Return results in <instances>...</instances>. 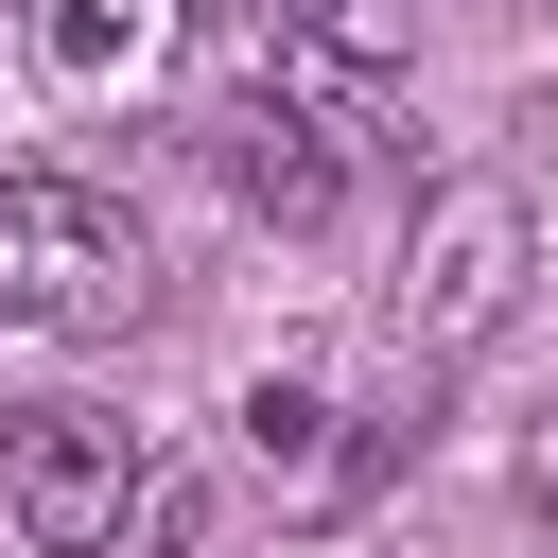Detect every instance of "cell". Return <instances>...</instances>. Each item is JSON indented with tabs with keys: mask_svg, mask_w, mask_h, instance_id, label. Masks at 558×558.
<instances>
[{
	"mask_svg": "<svg viewBox=\"0 0 558 558\" xmlns=\"http://www.w3.org/2000/svg\"><path fill=\"white\" fill-rule=\"evenodd\" d=\"M140 296H157V244H140L122 192H87V174H0V331L87 349V331H140Z\"/></svg>",
	"mask_w": 558,
	"mask_h": 558,
	"instance_id": "obj_1",
	"label": "cell"
},
{
	"mask_svg": "<svg viewBox=\"0 0 558 558\" xmlns=\"http://www.w3.org/2000/svg\"><path fill=\"white\" fill-rule=\"evenodd\" d=\"M140 506V436L105 401H0V523L35 558H105Z\"/></svg>",
	"mask_w": 558,
	"mask_h": 558,
	"instance_id": "obj_2",
	"label": "cell"
},
{
	"mask_svg": "<svg viewBox=\"0 0 558 558\" xmlns=\"http://www.w3.org/2000/svg\"><path fill=\"white\" fill-rule=\"evenodd\" d=\"M506 296H523V192L453 174V192L418 209V244H401V296H384V331H401L418 366H453V349H488V331H506Z\"/></svg>",
	"mask_w": 558,
	"mask_h": 558,
	"instance_id": "obj_3",
	"label": "cell"
},
{
	"mask_svg": "<svg viewBox=\"0 0 558 558\" xmlns=\"http://www.w3.org/2000/svg\"><path fill=\"white\" fill-rule=\"evenodd\" d=\"M244 471H262L296 523H331V506H366V471H384V418H349L314 366H262V384H244Z\"/></svg>",
	"mask_w": 558,
	"mask_h": 558,
	"instance_id": "obj_4",
	"label": "cell"
},
{
	"mask_svg": "<svg viewBox=\"0 0 558 558\" xmlns=\"http://www.w3.org/2000/svg\"><path fill=\"white\" fill-rule=\"evenodd\" d=\"M17 52L52 105H140L174 70V0H17Z\"/></svg>",
	"mask_w": 558,
	"mask_h": 558,
	"instance_id": "obj_5",
	"label": "cell"
},
{
	"mask_svg": "<svg viewBox=\"0 0 558 558\" xmlns=\"http://www.w3.org/2000/svg\"><path fill=\"white\" fill-rule=\"evenodd\" d=\"M262 105H296L331 157H384V140H401V87H384V52H366V35H331V17L262 35Z\"/></svg>",
	"mask_w": 558,
	"mask_h": 558,
	"instance_id": "obj_6",
	"label": "cell"
},
{
	"mask_svg": "<svg viewBox=\"0 0 558 558\" xmlns=\"http://www.w3.org/2000/svg\"><path fill=\"white\" fill-rule=\"evenodd\" d=\"M209 157H227V192H244L262 227H331V192H349V157H331V140H314L296 105H262V87H244V105L209 122Z\"/></svg>",
	"mask_w": 558,
	"mask_h": 558,
	"instance_id": "obj_7",
	"label": "cell"
},
{
	"mask_svg": "<svg viewBox=\"0 0 558 558\" xmlns=\"http://www.w3.org/2000/svg\"><path fill=\"white\" fill-rule=\"evenodd\" d=\"M209 17H244V35H296V17H331V0H209Z\"/></svg>",
	"mask_w": 558,
	"mask_h": 558,
	"instance_id": "obj_8",
	"label": "cell"
},
{
	"mask_svg": "<svg viewBox=\"0 0 558 558\" xmlns=\"http://www.w3.org/2000/svg\"><path fill=\"white\" fill-rule=\"evenodd\" d=\"M523 506H541V523H558V436H523Z\"/></svg>",
	"mask_w": 558,
	"mask_h": 558,
	"instance_id": "obj_9",
	"label": "cell"
}]
</instances>
